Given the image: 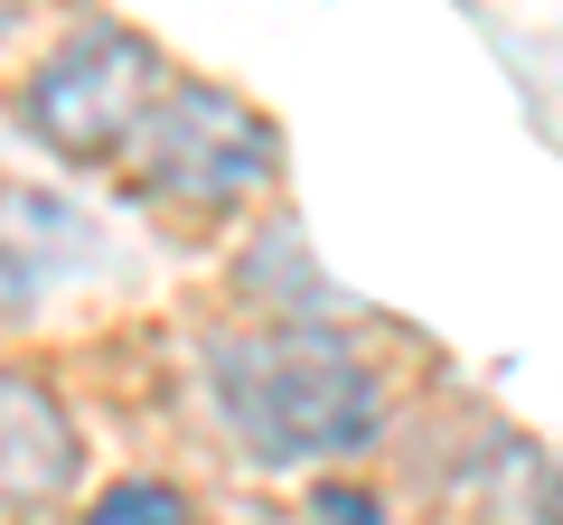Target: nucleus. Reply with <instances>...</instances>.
I'll return each mask as SVG.
<instances>
[{"mask_svg":"<svg viewBox=\"0 0 563 525\" xmlns=\"http://www.w3.org/2000/svg\"><path fill=\"white\" fill-rule=\"evenodd\" d=\"M85 469V432L57 404V384L0 366V506L29 516V506H57Z\"/></svg>","mask_w":563,"mask_h":525,"instance_id":"4","label":"nucleus"},{"mask_svg":"<svg viewBox=\"0 0 563 525\" xmlns=\"http://www.w3.org/2000/svg\"><path fill=\"white\" fill-rule=\"evenodd\" d=\"M132 169L151 198L225 216V206L263 198L282 179V132L244 94H225V85H169L151 103V122L132 132Z\"/></svg>","mask_w":563,"mask_h":525,"instance_id":"3","label":"nucleus"},{"mask_svg":"<svg viewBox=\"0 0 563 525\" xmlns=\"http://www.w3.org/2000/svg\"><path fill=\"white\" fill-rule=\"evenodd\" d=\"M217 423L244 442V460L301 469V460H357L385 432V376L320 320L235 328L207 347Z\"/></svg>","mask_w":563,"mask_h":525,"instance_id":"1","label":"nucleus"},{"mask_svg":"<svg viewBox=\"0 0 563 525\" xmlns=\"http://www.w3.org/2000/svg\"><path fill=\"white\" fill-rule=\"evenodd\" d=\"M85 525H198V506H188L169 479H113L95 506H85Z\"/></svg>","mask_w":563,"mask_h":525,"instance_id":"5","label":"nucleus"},{"mask_svg":"<svg viewBox=\"0 0 563 525\" xmlns=\"http://www.w3.org/2000/svg\"><path fill=\"white\" fill-rule=\"evenodd\" d=\"M161 94H169L161 47L141 38L132 20H85L76 38L47 47V66L29 76L20 113H29V132H38L47 150H66V160H122Z\"/></svg>","mask_w":563,"mask_h":525,"instance_id":"2","label":"nucleus"}]
</instances>
